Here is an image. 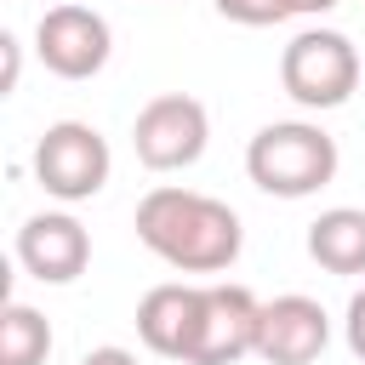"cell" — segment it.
<instances>
[{"instance_id": "6da1fadb", "label": "cell", "mask_w": 365, "mask_h": 365, "mask_svg": "<svg viewBox=\"0 0 365 365\" xmlns=\"http://www.w3.org/2000/svg\"><path fill=\"white\" fill-rule=\"evenodd\" d=\"M137 240L177 274H222V268H234L245 228H240L234 205H222L200 188L160 182L137 200Z\"/></svg>"}, {"instance_id": "7a4b0ae2", "label": "cell", "mask_w": 365, "mask_h": 365, "mask_svg": "<svg viewBox=\"0 0 365 365\" xmlns=\"http://www.w3.org/2000/svg\"><path fill=\"white\" fill-rule=\"evenodd\" d=\"M336 137L314 120H274L245 143V177L274 200H308L336 177Z\"/></svg>"}, {"instance_id": "3957f363", "label": "cell", "mask_w": 365, "mask_h": 365, "mask_svg": "<svg viewBox=\"0 0 365 365\" xmlns=\"http://www.w3.org/2000/svg\"><path fill=\"white\" fill-rule=\"evenodd\" d=\"M279 86L297 108H342L359 91V51L348 34L336 29H302L285 51H279Z\"/></svg>"}, {"instance_id": "277c9868", "label": "cell", "mask_w": 365, "mask_h": 365, "mask_svg": "<svg viewBox=\"0 0 365 365\" xmlns=\"http://www.w3.org/2000/svg\"><path fill=\"white\" fill-rule=\"evenodd\" d=\"M108 171H114L108 137L97 125H86V120H57L34 143V182L63 205H80V200L103 194Z\"/></svg>"}, {"instance_id": "5b68a950", "label": "cell", "mask_w": 365, "mask_h": 365, "mask_svg": "<svg viewBox=\"0 0 365 365\" xmlns=\"http://www.w3.org/2000/svg\"><path fill=\"white\" fill-rule=\"evenodd\" d=\"M211 143V114L188 91H160L131 120V148L148 171H188Z\"/></svg>"}, {"instance_id": "8992f818", "label": "cell", "mask_w": 365, "mask_h": 365, "mask_svg": "<svg viewBox=\"0 0 365 365\" xmlns=\"http://www.w3.org/2000/svg\"><path fill=\"white\" fill-rule=\"evenodd\" d=\"M34 51H40V63L57 80H91L108 63L114 34H108V17L103 11L63 0V6H46L40 29H34Z\"/></svg>"}, {"instance_id": "52a82bcc", "label": "cell", "mask_w": 365, "mask_h": 365, "mask_svg": "<svg viewBox=\"0 0 365 365\" xmlns=\"http://www.w3.org/2000/svg\"><path fill=\"white\" fill-rule=\"evenodd\" d=\"M331 342V314L302 297V291H285L274 302H262V319H257V359L268 365H314Z\"/></svg>"}, {"instance_id": "ba28073f", "label": "cell", "mask_w": 365, "mask_h": 365, "mask_svg": "<svg viewBox=\"0 0 365 365\" xmlns=\"http://www.w3.org/2000/svg\"><path fill=\"white\" fill-rule=\"evenodd\" d=\"M17 262H23L29 279H40V285H68V279H80L86 262H91V234H86V222L68 217V211H40V217H29V222L17 228Z\"/></svg>"}, {"instance_id": "9c48e42d", "label": "cell", "mask_w": 365, "mask_h": 365, "mask_svg": "<svg viewBox=\"0 0 365 365\" xmlns=\"http://www.w3.org/2000/svg\"><path fill=\"white\" fill-rule=\"evenodd\" d=\"M200 325H205V285H154L143 302H137V336L148 354L160 359H194V342H200Z\"/></svg>"}, {"instance_id": "30bf717a", "label": "cell", "mask_w": 365, "mask_h": 365, "mask_svg": "<svg viewBox=\"0 0 365 365\" xmlns=\"http://www.w3.org/2000/svg\"><path fill=\"white\" fill-rule=\"evenodd\" d=\"M257 319H262V302L245 285H205V325L188 365H234L257 354Z\"/></svg>"}, {"instance_id": "8fae6325", "label": "cell", "mask_w": 365, "mask_h": 365, "mask_svg": "<svg viewBox=\"0 0 365 365\" xmlns=\"http://www.w3.org/2000/svg\"><path fill=\"white\" fill-rule=\"evenodd\" d=\"M308 257L325 274H365V211L331 205L308 222Z\"/></svg>"}, {"instance_id": "7c38bea8", "label": "cell", "mask_w": 365, "mask_h": 365, "mask_svg": "<svg viewBox=\"0 0 365 365\" xmlns=\"http://www.w3.org/2000/svg\"><path fill=\"white\" fill-rule=\"evenodd\" d=\"M51 354V325L29 302H6L0 314V365H46Z\"/></svg>"}, {"instance_id": "4fadbf2b", "label": "cell", "mask_w": 365, "mask_h": 365, "mask_svg": "<svg viewBox=\"0 0 365 365\" xmlns=\"http://www.w3.org/2000/svg\"><path fill=\"white\" fill-rule=\"evenodd\" d=\"M217 11H222L228 23H245V29H268V23L291 17L285 0H217Z\"/></svg>"}, {"instance_id": "5bb4252c", "label": "cell", "mask_w": 365, "mask_h": 365, "mask_svg": "<svg viewBox=\"0 0 365 365\" xmlns=\"http://www.w3.org/2000/svg\"><path fill=\"white\" fill-rule=\"evenodd\" d=\"M342 336H348L354 359H365V285L348 297V319H342Z\"/></svg>"}, {"instance_id": "9a60e30c", "label": "cell", "mask_w": 365, "mask_h": 365, "mask_svg": "<svg viewBox=\"0 0 365 365\" xmlns=\"http://www.w3.org/2000/svg\"><path fill=\"white\" fill-rule=\"evenodd\" d=\"M80 365H137V354H131V348H114V342H108V348H91V354H86Z\"/></svg>"}, {"instance_id": "2e32d148", "label": "cell", "mask_w": 365, "mask_h": 365, "mask_svg": "<svg viewBox=\"0 0 365 365\" xmlns=\"http://www.w3.org/2000/svg\"><path fill=\"white\" fill-rule=\"evenodd\" d=\"M291 6V17H319V11H331L336 0H285Z\"/></svg>"}]
</instances>
